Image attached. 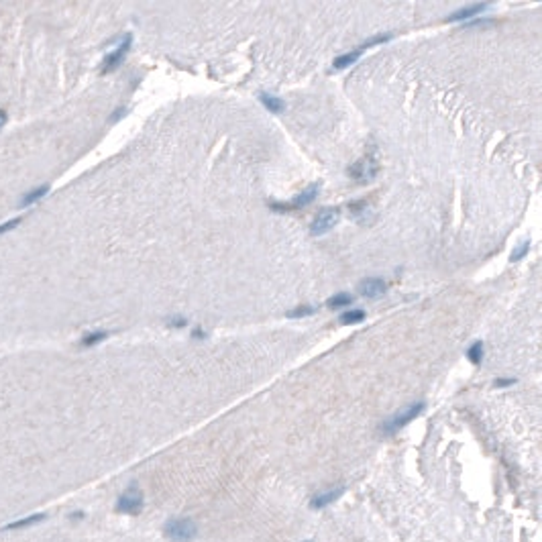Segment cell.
I'll use <instances>...</instances> for the list:
<instances>
[{"instance_id":"cell-14","label":"cell","mask_w":542,"mask_h":542,"mask_svg":"<svg viewBox=\"0 0 542 542\" xmlns=\"http://www.w3.org/2000/svg\"><path fill=\"white\" fill-rule=\"evenodd\" d=\"M351 304H353V296H349V294H345V292H340V294L328 298V302H326L328 308H349Z\"/></svg>"},{"instance_id":"cell-8","label":"cell","mask_w":542,"mask_h":542,"mask_svg":"<svg viewBox=\"0 0 542 542\" xmlns=\"http://www.w3.org/2000/svg\"><path fill=\"white\" fill-rule=\"evenodd\" d=\"M385 290H387V283L381 277H367L359 283V294L369 300H377L380 296L385 294Z\"/></svg>"},{"instance_id":"cell-3","label":"cell","mask_w":542,"mask_h":542,"mask_svg":"<svg viewBox=\"0 0 542 542\" xmlns=\"http://www.w3.org/2000/svg\"><path fill=\"white\" fill-rule=\"evenodd\" d=\"M338 220H340V210L338 208H324V210H320L316 214V218H314L312 226H310V234L312 237H322V234L330 232L338 224Z\"/></svg>"},{"instance_id":"cell-27","label":"cell","mask_w":542,"mask_h":542,"mask_svg":"<svg viewBox=\"0 0 542 542\" xmlns=\"http://www.w3.org/2000/svg\"><path fill=\"white\" fill-rule=\"evenodd\" d=\"M184 324H186V320H182V318H173V320H171V326H177V328H179V326H184Z\"/></svg>"},{"instance_id":"cell-4","label":"cell","mask_w":542,"mask_h":542,"mask_svg":"<svg viewBox=\"0 0 542 542\" xmlns=\"http://www.w3.org/2000/svg\"><path fill=\"white\" fill-rule=\"evenodd\" d=\"M141 508H143V493H141V489L137 487H129L116 501V510L122 512V514L135 516V514L141 512Z\"/></svg>"},{"instance_id":"cell-10","label":"cell","mask_w":542,"mask_h":542,"mask_svg":"<svg viewBox=\"0 0 542 542\" xmlns=\"http://www.w3.org/2000/svg\"><path fill=\"white\" fill-rule=\"evenodd\" d=\"M259 100H261V104L269 110V112H275V114H277V112H283V109H285V102H283L279 96H275V94L261 92V94H259Z\"/></svg>"},{"instance_id":"cell-6","label":"cell","mask_w":542,"mask_h":542,"mask_svg":"<svg viewBox=\"0 0 542 542\" xmlns=\"http://www.w3.org/2000/svg\"><path fill=\"white\" fill-rule=\"evenodd\" d=\"M377 171H380V165H377L375 159H371V157H365V159L357 161L355 165H351V169H349V173L357 182H371L377 175Z\"/></svg>"},{"instance_id":"cell-24","label":"cell","mask_w":542,"mask_h":542,"mask_svg":"<svg viewBox=\"0 0 542 542\" xmlns=\"http://www.w3.org/2000/svg\"><path fill=\"white\" fill-rule=\"evenodd\" d=\"M124 114H127V110H124V109L116 110V114H112V116H110V122H116V120H118V118H122Z\"/></svg>"},{"instance_id":"cell-25","label":"cell","mask_w":542,"mask_h":542,"mask_svg":"<svg viewBox=\"0 0 542 542\" xmlns=\"http://www.w3.org/2000/svg\"><path fill=\"white\" fill-rule=\"evenodd\" d=\"M192 336H194V338H204V336H206V332H204V330H200V328H196V330L192 332Z\"/></svg>"},{"instance_id":"cell-16","label":"cell","mask_w":542,"mask_h":542,"mask_svg":"<svg viewBox=\"0 0 542 542\" xmlns=\"http://www.w3.org/2000/svg\"><path fill=\"white\" fill-rule=\"evenodd\" d=\"M49 192V186H41V188H37V190H31L23 200H21V206H31L33 202H37V200H41L45 194Z\"/></svg>"},{"instance_id":"cell-21","label":"cell","mask_w":542,"mask_h":542,"mask_svg":"<svg viewBox=\"0 0 542 542\" xmlns=\"http://www.w3.org/2000/svg\"><path fill=\"white\" fill-rule=\"evenodd\" d=\"M528 251H530V243H528V241H524V243H520V245H518V247L512 251L510 259H512V261H520V259H522V257L528 253Z\"/></svg>"},{"instance_id":"cell-5","label":"cell","mask_w":542,"mask_h":542,"mask_svg":"<svg viewBox=\"0 0 542 542\" xmlns=\"http://www.w3.org/2000/svg\"><path fill=\"white\" fill-rule=\"evenodd\" d=\"M131 45H133V35L131 33H127L124 37H122V41L118 43V47L112 51L110 55H106V59H104V65H102V74H110V71H114L122 61H124V57H127V53L131 51Z\"/></svg>"},{"instance_id":"cell-20","label":"cell","mask_w":542,"mask_h":542,"mask_svg":"<svg viewBox=\"0 0 542 542\" xmlns=\"http://www.w3.org/2000/svg\"><path fill=\"white\" fill-rule=\"evenodd\" d=\"M393 35L391 33H387V35H375V37H371V39H367L365 43H361L359 45V49L361 51H365V49H369V47H375V45H381V43H385V41H389Z\"/></svg>"},{"instance_id":"cell-26","label":"cell","mask_w":542,"mask_h":542,"mask_svg":"<svg viewBox=\"0 0 542 542\" xmlns=\"http://www.w3.org/2000/svg\"><path fill=\"white\" fill-rule=\"evenodd\" d=\"M6 120H8V116H6V110H0V129L6 124Z\"/></svg>"},{"instance_id":"cell-23","label":"cell","mask_w":542,"mask_h":542,"mask_svg":"<svg viewBox=\"0 0 542 542\" xmlns=\"http://www.w3.org/2000/svg\"><path fill=\"white\" fill-rule=\"evenodd\" d=\"M514 383H516V380H497L495 381L497 387H508V385H514Z\"/></svg>"},{"instance_id":"cell-22","label":"cell","mask_w":542,"mask_h":542,"mask_svg":"<svg viewBox=\"0 0 542 542\" xmlns=\"http://www.w3.org/2000/svg\"><path fill=\"white\" fill-rule=\"evenodd\" d=\"M16 224H21V218H12V220H8V222L0 224V234H2V232H8V230H12Z\"/></svg>"},{"instance_id":"cell-7","label":"cell","mask_w":542,"mask_h":542,"mask_svg":"<svg viewBox=\"0 0 542 542\" xmlns=\"http://www.w3.org/2000/svg\"><path fill=\"white\" fill-rule=\"evenodd\" d=\"M318 192H320V186H318V184H310L306 190H302V194H300L292 204H287V206L271 204V208H275V212H283V210H287V208H302V206H308L312 200H316Z\"/></svg>"},{"instance_id":"cell-15","label":"cell","mask_w":542,"mask_h":542,"mask_svg":"<svg viewBox=\"0 0 542 542\" xmlns=\"http://www.w3.org/2000/svg\"><path fill=\"white\" fill-rule=\"evenodd\" d=\"M338 320H340L342 324H359L361 320H365V312L359 310V308H355V310H347V312L340 314Z\"/></svg>"},{"instance_id":"cell-18","label":"cell","mask_w":542,"mask_h":542,"mask_svg":"<svg viewBox=\"0 0 542 542\" xmlns=\"http://www.w3.org/2000/svg\"><path fill=\"white\" fill-rule=\"evenodd\" d=\"M109 336V332L106 330H98V332H90V334H86L84 338H82V347H94V345H98L100 340H104Z\"/></svg>"},{"instance_id":"cell-19","label":"cell","mask_w":542,"mask_h":542,"mask_svg":"<svg viewBox=\"0 0 542 542\" xmlns=\"http://www.w3.org/2000/svg\"><path fill=\"white\" fill-rule=\"evenodd\" d=\"M314 312H316L314 306H298V308L285 312V316H287V318H306V316H312Z\"/></svg>"},{"instance_id":"cell-17","label":"cell","mask_w":542,"mask_h":542,"mask_svg":"<svg viewBox=\"0 0 542 542\" xmlns=\"http://www.w3.org/2000/svg\"><path fill=\"white\" fill-rule=\"evenodd\" d=\"M467 357H469V361H471L473 365H479V363L483 361V342H481V340L473 342V345L467 349Z\"/></svg>"},{"instance_id":"cell-13","label":"cell","mask_w":542,"mask_h":542,"mask_svg":"<svg viewBox=\"0 0 542 542\" xmlns=\"http://www.w3.org/2000/svg\"><path fill=\"white\" fill-rule=\"evenodd\" d=\"M41 520H45V514H33V516H29V518H23V520H16V522H12V524H6V526H4V530L27 528V526H31V524H37V522H41Z\"/></svg>"},{"instance_id":"cell-9","label":"cell","mask_w":542,"mask_h":542,"mask_svg":"<svg viewBox=\"0 0 542 542\" xmlns=\"http://www.w3.org/2000/svg\"><path fill=\"white\" fill-rule=\"evenodd\" d=\"M489 8V4H471V6H467V8H461V10H457V12H453L446 21L448 23H459V21H467V19H473V16H477V14H481V12H485Z\"/></svg>"},{"instance_id":"cell-1","label":"cell","mask_w":542,"mask_h":542,"mask_svg":"<svg viewBox=\"0 0 542 542\" xmlns=\"http://www.w3.org/2000/svg\"><path fill=\"white\" fill-rule=\"evenodd\" d=\"M422 410H424V402H416V404H408V406H404V408L398 410L391 418L385 420V424H383V432L385 434L398 432L400 428H404L406 424H410L414 418H418V416L422 414Z\"/></svg>"},{"instance_id":"cell-12","label":"cell","mask_w":542,"mask_h":542,"mask_svg":"<svg viewBox=\"0 0 542 542\" xmlns=\"http://www.w3.org/2000/svg\"><path fill=\"white\" fill-rule=\"evenodd\" d=\"M340 493H342V487L328 489V491H324V493L312 497V508H324V505H328V503H332L336 497H340Z\"/></svg>"},{"instance_id":"cell-11","label":"cell","mask_w":542,"mask_h":542,"mask_svg":"<svg viewBox=\"0 0 542 542\" xmlns=\"http://www.w3.org/2000/svg\"><path fill=\"white\" fill-rule=\"evenodd\" d=\"M363 55V51L357 47V49H353V51H349V53H345V55H338L334 61H332V67L334 69H345V67H349V65H353L359 57Z\"/></svg>"},{"instance_id":"cell-2","label":"cell","mask_w":542,"mask_h":542,"mask_svg":"<svg viewBox=\"0 0 542 542\" xmlns=\"http://www.w3.org/2000/svg\"><path fill=\"white\" fill-rule=\"evenodd\" d=\"M165 536L173 542H188L196 536V524L190 518H173L165 524Z\"/></svg>"}]
</instances>
